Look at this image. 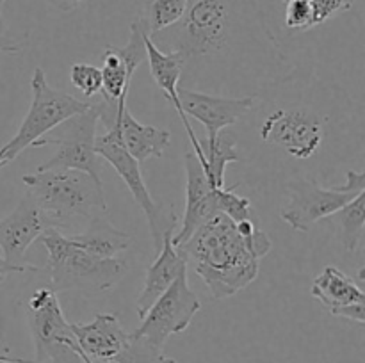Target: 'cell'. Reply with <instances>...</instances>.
<instances>
[{
    "label": "cell",
    "instance_id": "11",
    "mask_svg": "<svg viewBox=\"0 0 365 363\" xmlns=\"http://www.w3.org/2000/svg\"><path fill=\"white\" fill-rule=\"evenodd\" d=\"M200 308L202 302L189 287L187 269H184L141 317V326L132 331V337L163 351L171 335L187 330Z\"/></svg>",
    "mask_w": 365,
    "mask_h": 363
},
{
    "label": "cell",
    "instance_id": "8",
    "mask_svg": "<svg viewBox=\"0 0 365 363\" xmlns=\"http://www.w3.org/2000/svg\"><path fill=\"white\" fill-rule=\"evenodd\" d=\"M38 363H88L53 288H38L24 302Z\"/></svg>",
    "mask_w": 365,
    "mask_h": 363
},
{
    "label": "cell",
    "instance_id": "9",
    "mask_svg": "<svg viewBox=\"0 0 365 363\" xmlns=\"http://www.w3.org/2000/svg\"><path fill=\"white\" fill-rule=\"evenodd\" d=\"M285 189L289 203L280 217L292 230L305 233L365 191V171H348L346 182L339 187H323L316 178L299 177L289 180Z\"/></svg>",
    "mask_w": 365,
    "mask_h": 363
},
{
    "label": "cell",
    "instance_id": "5",
    "mask_svg": "<svg viewBox=\"0 0 365 363\" xmlns=\"http://www.w3.org/2000/svg\"><path fill=\"white\" fill-rule=\"evenodd\" d=\"M39 241L48 253V276L56 292L100 294L120 283L128 270L127 262L118 256L102 260L89 255L59 228H46Z\"/></svg>",
    "mask_w": 365,
    "mask_h": 363
},
{
    "label": "cell",
    "instance_id": "32",
    "mask_svg": "<svg viewBox=\"0 0 365 363\" xmlns=\"http://www.w3.org/2000/svg\"><path fill=\"white\" fill-rule=\"evenodd\" d=\"M14 363H38V362H27V359H18L16 358V362H14Z\"/></svg>",
    "mask_w": 365,
    "mask_h": 363
},
{
    "label": "cell",
    "instance_id": "29",
    "mask_svg": "<svg viewBox=\"0 0 365 363\" xmlns=\"http://www.w3.org/2000/svg\"><path fill=\"white\" fill-rule=\"evenodd\" d=\"M45 2H48L50 6L63 11V13H70V11H75L77 7H81L86 0H45Z\"/></svg>",
    "mask_w": 365,
    "mask_h": 363
},
{
    "label": "cell",
    "instance_id": "14",
    "mask_svg": "<svg viewBox=\"0 0 365 363\" xmlns=\"http://www.w3.org/2000/svg\"><path fill=\"white\" fill-rule=\"evenodd\" d=\"M312 298L330 310L331 315L365 322V294L362 285L337 267H324L310 288Z\"/></svg>",
    "mask_w": 365,
    "mask_h": 363
},
{
    "label": "cell",
    "instance_id": "4",
    "mask_svg": "<svg viewBox=\"0 0 365 363\" xmlns=\"http://www.w3.org/2000/svg\"><path fill=\"white\" fill-rule=\"evenodd\" d=\"M29 194L53 221L56 228L70 226L75 219L107 214L100 178L78 169H43L24 177Z\"/></svg>",
    "mask_w": 365,
    "mask_h": 363
},
{
    "label": "cell",
    "instance_id": "26",
    "mask_svg": "<svg viewBox=\"0 0 365 363\" xmlns=\"http://www.w3.org/2000/svg\"><path fill=\"white\" fill-rule=\"evenodd\" d=\"M355 0H310L312 6V28L323 25L335 14L351 9Z\"/></svg>",
    "mask_w": 365,
    "mask_h": 363
},
{
    "label": "cell",
    "instance_id": "21",
    "mask_svg": "<svg viewBox=\"0 0 365 363\" xmlns=\"http://www.w3.org/2000/svg\"><path fill=\"white\" fill-rule=\"evenodd\" d=\"M102 60L103 66L100 68L102 70V91L100 95L106 103L118 105V102L127 100L134 75L128 73L127 64L118 52V46L107 45Z\"/></svg>",
    "mask_w": 365,
    "mask_h": 363
},
{
    "label": "cell",
    "instance_id": "20",
    "mask_svg": "<svg viewBox=\"0 0 365 363\" xmlns=\"http://www.w3.org/2000/svg\"><path fill=\"white\" fill-rule=\"evenodd\" d=\"M202 146L203 160L202 164L203 171H205L207 178L210 180L212 187H225V171L227 166L232 162H239L241 153L237 149V137L235 132L232 130H221L214 142H207L205 139L200 141Z\"/></svg>",
    "mask_w": 365,
    "mask_h": 363
},
{
    "label": "cell",
    "instance_id": "33",
    "mask_svg": "<svg viewBox=\"0 0 365 363\" xmlns=\"http://www.w3.org/2000/svg\"><path fill=\"white\" fill-rule=\"evenodd\" d=\"M0 219H2V216H0Z\"/></svg>",
    "mask_w": 365,
    "mask_h": 363
},
{
    "label": "cell",
    "instance_id": "19",
    "mask_svg": "<svg viewBox=\"0 0 365 363\" xmlns=\"http://www.w3.org/2000/svg\"><path fill=\"white\" fill-rule=\"evenodd\" d=\"M71 241L82 249L89 253V255L96 256V258H114L125 249H128L132 238L130 235L121 231L120 228L114 226L106 214L91 217L86 223V228L78 233L70 235Z\"/></svg>",
    "mask_w": 365,
    "mask_h": 363
},
{
    "label": "cell",
    "instance_id": "30",
    "mask_svg": "<svg viewBox=\"0 0 365 363\" xmlns=\"http://www.w3.org/2000/svg\"><path fill=\"white\" fill-rule=\"evenodd\" d=\"M152 363H177V362H175V359H173V358H168V356L160 354V356H159V358H157V359H153V362H152Z\"/></svg>",
    "mask_w": 365,
    "mask_h": 363
},
{
    "label": "cell",
    "instance_id": "27",
    "mask_svg": "<svg viewBox=\"0 0 365 363\" xmlns=\"http://www.w3.org/2000/svg\"><path fill=\"white\" fill-rule=\"evenodd\" d=\"M4 4H6V0H0V52L18 53L24 50V43L14 41V39L9 36V31H7L6 27V21H4L2 18Z\"/></svg>",
    "mask_w": 365,
    "mask_h": 363
},
{
    "label": "cell",
    "instance_id": "24",
    "mask_svg": "<svg viewBox=\"0 0 365 363\" xmlns=\"http://www.w3.org/2000/svg\"><path fill=\"white\" fill-rule=\"evenodd\" d=\"M70 80L86 98L102 91V70L88 63H75L70 70Z\"/></svg>",
    "mask_w": 365,
    "mask_h": 363
},
{
    "label": "cell",
    "instance_id": "2",
    "mask_svg": "<svg viewBox=\"0 0 365 363\" xmlns=\"http://www.w3.org/2000/svg\"><path fill=\"white\" fill-rule=\"evenodd\" d=\"M177 249L212 298L227 299L255 281L260 258L271 251V238L252 219L235 223L220 214L196 228Z\"/></svg>",
    "mask_w": 365,
    "mask_h": 363
},
{
    "label": "cell",
    "instance_id": "15",
    "mask_svg": "<svg viewBox=\"0 0 365 363\" xmlns=\"http://www.w3.org/2000/svg\"><path fill=\"white\" fill-rule=\"evenodd\" d=\"M71 331L88 363H113L130 340L114 313H98L91 322L71 324Z\"/></svg>",
    "mask_w": 365,
    "mask_h": 363
},
{
    "label": "cell",
    "instance_id": "6",
    "mask_svg": "<svg viewBox=\"0 0 365 363\" xmlns=\"http://www.w3.org/2000/svg\"><path fill=\"white\" fill-rule=\"evenodd\" d=\"M32 102L29 107L27 116L21 121L20 128L9 142L0 148V166H6L11 160L16 159L24 149L34 144L38 139L48 132L56 130L63 121L84 112L91 103L81 102L68 93L53 89L46 82V75L41 68H36L31 80Z\"/></svg>",
    "mask_w": 365,
    "mask_h": 363
},
{
    "label": "cell",
    "instance_id": "34",
    "mask_svg": "<svg viewBox=\"0 0 365 363\" xmlns=\"http://www.w3.org/2000/svg\"><path fill=\"white\" fill-rule=\"evenodd\" d=\"M0 169H2V166H0Z\"/></svg>",
    "mask_w": 365,
    "mask_h": 363
},
{
    "label": "cell",
    "instance_id": "25",
    "mask_svg": "<svg viewBox=\"0 0 365 363\" xmlns=\"http://www.w3.org/2000/svg\"><path fill=\"white\" fill-rule=\"evenodd\" d=\"M285 27L291 31H309L312 28V6L310 0H284Z\"/></svg>",
    "mask_w": 365,
    "mask_h": 363
},
{
    "label": "cell",
    "instance_id": "22",
    "mask_svg": "<svg viewBox=\"0 0 365 363\" xmlns=\"http://www.w3.org/2000/svg\"><path fill=\"white\" fill-rule=\"evenodd\" d=\"M331 223L335 224L339 231V238H341L342 246L348 253H355L359 246L362 244L364 238V228H365V191L360 192L356 198L346 203L342 209L331 214Z\"/></svg>",
    "mask_w": 365,
    "mask_h": 363
},
{
    "label": "cell",
    "instance_id": "23",
    "mask_svg": "<svg viewBox=\"0 0 365 363\" xmlns=\"http://www.w3.org/2000/svg\"><path fill=\"white\" fill-rule=\"evenodd\" d=\"M187 0H148L138 16V23L148 36L177 23L185 13Z\"/></svg>",
    "mask_w": 365,
    "mask_h": 363
},
{
    "label": "cell",
    "instance_id": "16",
    "mask_svg": "<svg viewBox=\"0 0 365 363\" xmlns=\"http://www.w3.org/2000/svg\"><path fill=\"white\" fill-rule=\"evenodd\" d=\"M146 60L150 64V71H152L153 80L157 82V85L160 88V91L164 93L168 100H170L171 105L175 107V110L180 116L182 123H184L185 132H187L189 142L192 146V153L196 155V159L202 162L203 153L202 146H200L198 135L192 130L191 123H189V117L185 116L184 110H182L180 105V96H178V82H180L182 70H184V60H182V56L178 52H163V50L157 48L150 38L146 36Z\"/></svg>",
    "mask_w": 365,
    "mask_h": 363
},
{
    "label": "cell",
    "instance_id": "31",
    "mask_svg": "<svg viewBox=\"0 0 365 363\" xmlns=\"http://www.w3.org/2000/svg\"><path fill=\"white\" fill-rule=\"evenodd\" d=\"M16 362V358H11V356H6V354H0V363H14Z\"/></svg>",
    "mask_w": 365,
    "mask_h": 363
},
{
    "label": "cell",
    "instance_id": "17",
    "mask_svg": "<svg viewBox=\"0 0 365 363\" xmlns=\"http://www.w3.org/2000/svg\"><path fill=\"white\" fill-rule=\"evenodd\" d=\"M175 231H177V226L168 228L163 237L160 249L155 253V260H153V263L146 270L145 287H143L141 294L138 298L139 319L148 312V308L155 302V299L160 294H164L166 288L177 280L178 274L184 269H187V262H185V258L173 242Z\"/></svg>",
    "mask_w": 365,
    "mask_h": 363
},
{
    "label": "cell",
    "instance_id": "18",
    "mask_svg": "<svg viewBox=\"0 0 365 363\" xmlns=\"http://www.w3.org/2000/svg\"><path fill=\"white\" fill-rule=\"evenodd\" d=\"M120 135L128 155L134 157L139 164L152 157L160 159L171 141L170 130L139 123L127 107L120 114Z\"/></svg>",
    "mask_w": 365,
    "mask_h": 363
},
{
    "label": "cell",
    "instance_id": "10",
    "mask_svg": "<svg viewBox=\"0 0 365 363\" xmlns=\"http://www.w3.org/2000/svg\"><path fill=\"white\" fill-rule=\"evenodd\" d=\"M102 105L91 103L84 112L68 117L57 127V137H41L34 142V148L57 146L56 155L43 162L38 171L43 169H78L102 180V157L96 153V128H98Z\"/></svg>",
    "mask_w": 365,
    "mask_h": 363
},
{
    "label": "cell",
    "instance_id": "13",
    "mask_svg": "<svg viewBox=\"0 0 365 363\" xmlns=\"http://www.w3.org/2000/svg\"><path fill=\"white\" fill-rule=\"evenodd\" d=\"M182 110L187 117H195L205 127L207 142H214L221 130L234 127L253 107L257 96H220L195 89L178 88Z\"/></svg>",
    "mask_w": 365,
    "mask_h": 363
},
{
    "label": "cell",
    "instance_id": "1",
    "mask_svg": "<svg viewBox=\"0 0 365 363\" xmlns=\"http://www.w3.org/2000/svg\"><path fill=\"white\" fill-rule=\"evenodd\" d=\"M184 60L178 88L259 96L292 73L257 0H187L180 20L148 36Z\"/></svg>",
    "mask_w": 365,
    "mask_h": 363
},
{
    "label": "cell",
    "instance_id": "28",
    "mask_svg": "<svg viewBox=\"0 0 365 363\" xmlns=\"http://www.w3.org/2000/svg\"><path fill=\"white\" fill-rule=\"evenodd\" d=\"M38 270L39 267L32 265V263H27V265H14V263L7 262L4 256H0V283H2L9 274H16V273L27 274V273H38Z\"/></svg>",
    "mask_w": 365,
    "mask_h": 363
},
{
    "label": "cell",
    "instance_id": "7",
    "mask_svg": "<svg viewBox=\"0 0 365 363\" xmlns=\"http://www.w3.org/2000/svg\"><path fill=\"white\" fill-rule=\"evenodd\" d=\"M127 107V100H121L118 103V112L116 120L113 123L106 125V134L96 135L95 149L102 160H107L110 166L116 169V173L120 174L121 180L125 182L127 189L130 191V194L134 196L135 203L141 206V210L145 212L146 219H148L150 226V235H152L153 242V251H159L160 244H163V237L166 233L168 228L178 226V217L175 214L173 206H160L153 201L152 194H150L148 187L145 184V178L141 174V167L139 162L134 157L128 155V152L125 149L123 142H121L120 135V114L121 110Z\"/></svg>",
    "mask_w": 365,
    "mask_h": 363
},
{
    "label": "cell",
    "instance_id": "3",
    "mask_svg": "<svg viewBox=\"0 0 365 363\" xmlns=\"http://www.w3.org/2000/svg\"><path fill=\"white\" fill-rule=\"evenodd\" d=\"M289 77L260 93L242 117L252 120L264 146L282 149L298 162H307L323 148L331 114L319 103L307 102L302 95L294 96Z\"/></svg>",
    "mask_w": 365,
    "mask_h": 363
},
{
    "label": "cell",
    "instance_id": "12",
    "mask_svg": "<svg viewBox=\"0 0 365 363\" xmlns=\"http://www.w3.org/2000/svg\"><path fill=\"white\" fill-rule=\"evenodd\" d=\"M46 228H56V224L25 191L13 212L0 219V249L4 258L14 265H27L25 253Z\"/></svg>",
    "mask_w": 365,
    "mask_h": 363
}]
</instances>
